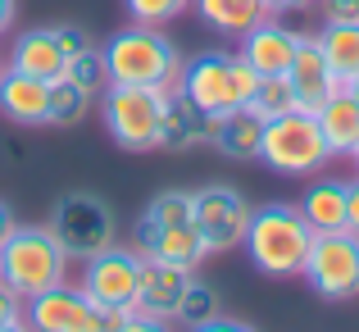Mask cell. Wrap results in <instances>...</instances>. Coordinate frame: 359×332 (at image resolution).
<instances>
[{
	"label": "cell",
	"mask_w": 359,
	"mask_h": 332,
	"mask_svg": "<svg viewBox=\"0 0 359 332\" xmlns=\"http://www.w3.org/2000/svg\"><path fill=\"white\" fill-rule=\"evenodd\" d=\"M105 69L109 82H123V87H159V91H177L182 82V51L173 46V36L164 27L150 23H128L123 32H114L105 46Z\"/></svg>",
	"instance_id": "cell-1"
},
{
	"label": "cell",
	"mask_w": 359,
	"mask_h": 332,
	"mask_svg": "<svg viewBox=\"0 0 359 332\" xmlns=\"http://www.w3.org/2000/svg\"><path fill=\"white\" fill-rule=\"evenodd\" d=\"M245 255L264 278H300L314 246V227L305 223V214L296 205H264L250 210V227H245Z\"/></svg>",
	"instance_id": "cell-2"
},
{
	"label": "cell",
	"mask_w": 359,
	"mask_h": 332,
	"mask_svg": "<svg viewBox=\"0 0 359 332\" xmlns=\"http://www.w3.org/2000/svg\"><path fill=\"white\" fill-rule=\"evenodd\" d=\"M255 87H259V73L241 60V51H205L182 64L177 96H187L205 119H223V114L250 105Z\"/></svg>",
	"instance_id": "cell-3"
},
{
	"label": "cell",
	"mask_w": 359,
	"mask_h": 332,
	"mask_svg": "<svg viewBox=\"0 0 359 332\" xmlns=\"http://www.w3.org/2000/svg\"><path fill=\"white\" fill-rule=\"evenodd\" d=\"M0 282L14 287L23 300L41 296V291L69 282V255L50 237V227H23L18 223L9 232V241L0 246Z\"/></svg>",
	"instance_id": "cell-4"
},
{
	"label": "cell",
	"mask_w": 359,
	"mask_h": 332,
	"mask_svg": "<svg viewBox=\"0 0 359 332\" xmlns=\"http://www.w3.org/2000/svg\"><path fill=\"white\" fill-rule=\"evenodd\" d=\"M259 159L282 178H314L318 168L332 159V150H327L314 114L287 109V114H278V119H264Z\"/></svg>",
	"instance_id": "cell-5"
},
{
	"label": "cell",
	"mask_w": 359,
	"mask_h": 332,
	"mask_svg": "<svg viewBox=\"0 0 359 332\" xmlns=\"http://www.w3.org/2000/svg\"><path fill=\"white\" fill-rule=\"evenodd\" d=\"M168 96H173V91L109 82V87L100 91V119H105V132L118 141L123 150H155L159 119H164Z\"/></svg>",
	"instance_id": "cell-6"
},
{
	"label": "cell",
	"mask_w": 359,
	"mask_h": 332,
	"mask_svg": "<svg viewBox=\"0 0 359 332\" xmlns=\"http://www.w3.org/2000/svg\"><path fill=\"white\" fill-rule=\"evenodd\" d=\"M137 282H141V251H123V246H105V251L87 255L78 273V291L105 314L137 310Z\"/></svg>",
	"instance_id": "cell-7"
},
{
	"label": "cell",
	"mask_w": 359,
	"mask_h": 332,
	"mask_svg": "<svg viewBox=\"0 0 359 332\" xmlns=\"http://www.w3.org/2000/svg\"><path fill=\"white\" fill-rule=\"evenodd\" d=\"M46 227H50V237L64 246L69 260H87V255L114 246V210L91 192H69L50 210Z\"/></svg>",
	"instance_id": "cell-8"
},
{
	"label": "cell",
	"mask_w": 359,
	"mask_h": 332,
	"mask_svg": "<svg viewBox=\"0 0 359 332\" xmlns=\"http://www.w3.org/2000/svg\"><path fill=\"white\" fill-rule=\"evenodd\" d=\"M191 223L201 232L205 251L210 255H228L245 241V227H250V205L237 187L228 182H205L191 192Z\"/></svg>",
	"instance_id": "cell-9"
},
{
	"label": "cell",
	"mask_w": 359,
	"mask_h": 332,
	"mask_svg": "<svg viewBox=\"0 0 359 332\" xmlns=\"http://www.w3.org/2000/svg\"><path fill=\"white\" fill-rule=\"evenodd\" d=\"M300 278L318 300H355L359 296V237L355 232H318Z\"/></svg>",
	"instance_id": "cell-10"
},
{
	"label": "cell",
	"mask_w": 359,
	"mask_h": 332,
	"mask_svg": "<svg viewBox=\"0 0 359 332\" xmlns=\"http://www.w3.org/2000/svg\"><path fill=\"white\" fill-rule=\"evenodd\" d=\"M123 319L128 314H105V310H96L78 287H69V282L23 300V324L32 332H114Z\"/></svg>",
	"instance_id": "cell-11"
},
{
	"label": "cell",
	"mask_w": 359,
	"mask_h": 332,
	"mask_svg": "<svg viewBox=\"0 0 359 332\" xmlns=\"http://www.w3.org/2000/svg\"><path fill=\"white\" fill-rule=\"evenodd\" d=\"M82 46H87V32H78V27H32V32L14 36L9 69L27 73V78H41V82H55V78H64L69 55L82 51Z\"/></svg>",
	"instance_id": "cell-12"
},
{
	"label": "cell",
	"mask_w": 359,
	"mask_h": 332,
	"mask_svg": "<svg viewBox=\"0 0 359 332\" xmlns=\"http://www.w3.org/2000/svg\"><path fill=\"white\" fill-rule=\"evenodd\" d=\"M300 41H305V32H296V27H287L278 14H269L259 27H250V32L241 36V60L250 64L259 78H287Z\"/></svg>",
	"instance_id": "cell-13"
},
{
	"label": "cell",
	"mask_w": 359,
	"mask_h": 332,
	"mask_svg": "<svg viewBox=\"0 0 359 332\" xmlns=\"http://www.w3.org/2000/svg\"><path fill=\"white\" fill-rule=\"evenodd\" d=\"M287 82H291V100H296L300 114H318V109L327 105L332 91H341V82L332 78L323 51H318V36L314 32H305V41H300L296 60H291V69H287Z\"/></svg>",
	"instance_id": "cell-14"
},
{
	"label": "cell",
	"mask_w": 359,
	"mask_h": 332,
	"mask_svg": "<svg viewBox=\"0 0 359 332\" xmlns=\"http://www.w3.org/2000/svg\"><path fill=\"white\" fill-rule=\"evenodd\" d=\"M191 278H196L191 269H177V264L146 260V255H141L137 314H150V319H164V324H173V310H177V300H182V291L191 287Z\"/></svg>",
	"instance_id": "cell-15"
},
{
	"label": "cell",
	"mask_w": 359,
	"mask_h": 332,
	"mask_svg": "<svg viewBox=\"0 0 359 332\" xmlns=\"http://www.w3.org/2000/svg\"><path fill=\"white\" fill-rule=\"evenodd\" d=\"M137 251L146 260H164V264H177V269H201L205 264V241L196 232V223H168V227H150V223H137Z\"/></svg>",
	"instance_id": "cell-16"
},
{
	"label": "cell",
	"mask_w": 359,
	"mask_h": 332,
	"mask_svg": "<svg viewBox=\"0 0 359 332\" xmlns=\"http://www.w3.org/2000/svg\"><path fill=\"white\" fill-rule=\"evenodd\" d=\"M46 105H50V82L27 78L18 69H0V114L18 128H46Z\"/></svg>",
	"instance_id": "cell-17"
},
{
	"label": "cell",
	"mask_w": 359,
	"mask_h": 332,
	"mask_svg": "<svg viewBox=\"0 0 359 332\" xmlns=\"http://www.w3.org/2000/svg\"><path fill=\"white\" fill-rule=\"evenodd\" d=\"M191 9L201 14V23L210 27V32L237 36V41L273 14L269 0H191Z\"/></svg>",
	"instance_id": "cell-18"
},
{
	"label": "cell",
	"mask_w": 359,
	"mask_h": 332,
	"mask_svg": "<svg viewBox=\"0 0 359 332\" xmlns=\"http://www.w3.org/2000/svg\"><path fill=\"white\" fill-rule=\"evenodd\" d=\"M210 141H214V150H219V155H228V159H259L264 119L250 105H245V109H232V114H223V119L210 123Z\"/></svg>",
	"instance_id": "cell-19"
},
{
	"label": "cell",
	"mask_w": 359,
	"mask_h": 332,
	"mask_svg": "<svg viewBox=\"0 0 359 332\" xmlns=\"http://www.w3.org/2000/svg\"><path fill=\"white\" fill-rule=\"evenodd\" d=\"M210 123L214 119H205L191 100L173 91V96H168V105H164V119H159L155 150L159 146H164V150H191V146H201V141H210Z\"/></svg>",
	"instance_id": "cell-20"
},
{
	"label": "cell",
	"mask_w": 359,
	"mask_h": 332,
	"mask_svg": "<svg viewBox=\"0 0 359 332\" xmlns=\"http://www.w3.org/2000/svg\"><path fill=\"white\" fill-rule=\"evenodd\" d=\"M314 119H318V132H323L332 155H355V146H359V100L351 96V87L332 91L327 105L318 109Z\"/></svg>",
	"instance_id": "cell-21"
},
{
	"label": "cell",
	"mask_w": 359,
	"mask_h": 332,
	"mask_svg": "<svg viewBox=\"0 0 359 332\" xmlns=\"http://www.w3.org/2000/svg\"><path fill=\"white\" fill-rule=\"evenodd\" d=\"M300 214H305V223L318 232H346V182H309V192L300 196L296 205Z\"/></svg>",
	"instance_id": "cell-22"
},
{
	"label": "cell",
	"mask_w": 359,
	"mask_h": 332,
	"mask_svg": "<svg viewBox=\"0 0 359 332\" xmlns=\"http://www.w3.org/2000/svg\"><path fill=\"white\" fill-rule=\"evenodd\" d=\"M314 36H318V51H323L332 78L341 87H351L359 78V23H323V32H314Z\"/></svg>",
	"instance_id": "cell-23"
},
{
	"label": "cell",
	"mask_w": 359,
	"mask_h": 332,
	"mask_svg": "<svg viewBox=\"0 0 359 332\" xmlns=\"http://www.w3.org/2000/svg\"><path fill=\"white\" fill-rule=\"evenodd\" d=\"M91 109V96L82 87H73L69 78H55L50 82V105H46V128H73L82 123Z\"/></svg>",
	"instance_id": "cell-24"
},
{
	"label": "cell",
	"mask_w": 359,
	"mask_h": 332,
	"mask_svg": "<svg viewBox=\"0 0 359 332\" xmlns=\"http://www.w3.org/2000/svg\"><path fill=\"white\" fill-rule=\"evenodd\" d=\"M64 78L73 82V87H82L91 100L100 96V91L109 87V69H105V55H100V46H82V51L69 55V64H64Z\"/></svg>",
	"instance_id": "cell-25"
},
{
	"label": "cell",
	"mask_w": 359,
	"mask_h": 332,
	"mask_svg": "<svg viewBox=\"0 0 359 332\" xmlns=\"http://www.w3.org/2000/svg\"><path fill=\"white\" fill-rule=\"evenodd\" d=\"M137 223H150V227H168V223H191V192H159L155 201L141 210Z\"/></svg>",
	"instance_id": "cell-26"
},
{
	"label": "cell",
	"mask_w": 359,
	"mask_h": 332,
	"mask_svg": "<svg viewBox=\"0 0 359 332\" xmlns=\"http://www.w3.org/2000/svg\"><path fill=\"white\" fill-rule=\"evenodd\" d=\"M219 314V300H214V291L205 287V282H196L191 278V287L182 291V300H177V310H173V324H182V328H201L205 319H214Z\"/></svg>",
	"instance_id": "cell-27"
},
{
	"label": "cell",
	"mask_w": 359,
	"mask_h": 332,
	"mask_svg": "<svg viewBox=\"0 0 359 332\" xmlns=\"http://www.w3.org/2000/svg\"><path fill=\"white\" fill-rule=\"evenodd\" d=\"M132 23H150V27H168L173 18H182L191 9V0H123Z\"/></svg>",
	"instance_id": "cell-28"
},
{
	"label": "cell",
	"mask_w": 359,
	"mask_h": 332,
	"mask_svg": "<svg viewBox=\"0 0 359 332\" xmlns=\"http://www.w3.org/2000/svg\"><path fill=\"white\" fill-rule=\"evenodd\" d=\"M250 109L259 114V119H278V114L296 109V100H291V82L287 78H259V87H255V96H250Z\"/></svg>",
	"instance_id": "cell-29"
},
{
	"label": "cell",
	"mask_w": 359,
	"mask_h": 332,
	"mask_svg": "<svg viewBox=\"0 0 359 332\" xmlns=\"http://www.w3.org/2000/svg\"><path fill=\"white\" fill-rule=\"evenodd\" d=\"M323 23H359V0H314Z\"/></svg>",
	"instance_id": "cell-30"
},
{
	"label": "cell",
	"mask_w": 359,
	"mask_h": 332,
	"mask_svg": "<svg viewBox=\"0 0 359 332\" xmlns=\"http://www.w3.org/2000/svg\"><path fill=\"white\" fill-rule=\"evenodd\" d=\"M18 319H23V296H18L14 287H5V282H0V328H5V324H18Z\"/></svg>",
	"instance_id": "cell-31"
},
{
	"label": "cell",
	"mask_w": 359,
	"mask_h": 332,
	"mask_svg": "<svg viewBox=\"0 0 359 332\" xmlns=\"http://www.w3.org/2000/svg\"><path fill=\"white\" fill-rule=\"evenodd\" d=\"M114 332H168V324H164V319H150V314H137V310H132Z\"/></svg>",
	"instance_id": "cell-32"
},
{
	"label": "cell",
	"mask_w": 359,
	"mask_h": 332,
	"mask_svg": "<svg viewBox=\"0 0 359 332\" xmlns=\"http://www.w3.org/2000/svg\"><path fill=\"white\" fill-rule=\"evenodd\" d=\"M346 232L359 237V178L346 182Z\"/></svg>",
	"instance_id": "cell-33"
},
{
	"label": "cell",
	"mask_w": 359,
	"mask_h": 332,
	"mask_svg": "<svg viewBox=\"0 0 359 332\" xmlns=\"http://www.w3.org/2000/svg\"><path fill=\"white\" fill-rule=\"evenodd\" d=\"M191 332H255L250 324H241V319H223V314H214V319H205L201 328H191Z\"/></svg>",
	"instance_id": "cell-34"
},
{
	"label": "cell",
	"mask_w": 359,
	"mask_h": 332,
	"mask_svg": "<svg viewBox=\"0 0 359 332\" xmlns=\"http://www.w3.org/2000/svg\"><path fill=\"white\" fill-rule=\"evenodd\" d=\"M269 9L273 14H305V9H314V0H269Z\"/></svg>",
	"instance_id": "cell-35"
},
{
	"label": "cell",
	"mask_w": 359,
	"mask_h": 332,
	"mask_svg": "<svg viewBox=\"0 0 359 332\" xmlns=\"http://www.w3.org/2000/svg\"><path fill=\"white\" fill-rule=\"evenodd\" d=\"M14 227H18V219H14V210H9V205L0 201V246L9 241V232H14Z\"/></svg>",
	"instance_id": "cell-36"
},
{
	"label": "cell",
	"mask_w": 359,
	"mask_h": 332,
	"mask_svg": "<svg viewBox=\"0 0 359 332\" xmlns=\"http://www.w3.org/2000/svg\"><path fill=\"white\" fill-rule=\"evenodd\" d=\"M14 14H18V0H0V36L14 27Z\"/></svg>",
	"instance_id": "cell-37"
},
{
	"label": "cell",
	"mask_w": 359,
	"mask_h": 332,
	"mask_svg": "<svg viewBox=\"0 0 359 332\" xmlns=\"http://www.w3.org/2000/svg\"><path fill=\"white\" fill-rule=\"evenodd\" d=\"M0 332H32V328H27L23 319H18V324H5V328H0Z\"/></svg>",
	"instance_id": "cell-38"
},
{
	"label": "cell",
	"mask_w": 359,
	"mask_h": 332,
	"mask_svg": "<svg viewBox=\"0 0 359 332\" xmlns=\"http://www.w3.org/2000/svg\"><path fill=\"white\" fill-rule=\"evenodd\" d=\"M351 96H355V100H359V78H355V82H351Z\"/></svg>",
	"instance_id": "cell-39"
},
{
	"label": "cell",
	"mask_w": 359,
	"mask_h": 332,
	"mask_svg": "<svg viewBox=\"0 0 359 332\" xmlns=\"http://www.w3.org/2000/svg\"><path fill=\"white\" fill-rule=\"evenodd\" d=\"M351 159H355V164H359V146H355V155H351Z\"/></svg>",
	"instance_id": "cell-40"
}]
</instances>
